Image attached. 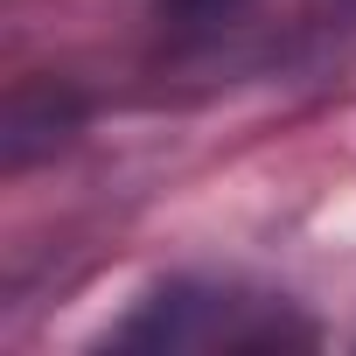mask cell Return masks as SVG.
I'll return each instance as SVG.
<instances>
[{
  "instance_id": "obj_1",
  "label": "cell",
  "mask_w": 356,
  "mask_h": 356,
  "mask_svg": "<svg viewBox=\"0 0 356 356\" xmlns=\"http://www.w3.org/2000/svg\"><path fill=\"white\" fill-rule=\"evenodd\" d=\"M182 22H224V15H238V0H168Z\"/></svg>"
}]
</instances>
